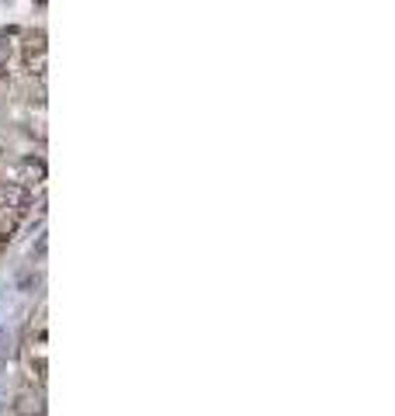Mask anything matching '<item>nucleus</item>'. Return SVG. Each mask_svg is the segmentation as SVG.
<instances>
[{"instance_id": "f257e3e1", "label": "nucleus", "mask_w": 395, "mask_h": 416, "mask_svg": "<svg viewBox=\"0 0 395 416\" xmlns=\"http://www.w3.org/2000/svg\"><path fill=\"white\" fill-rule=\"evenodd\" d=\"M24 205H28V191H24L21 184H14V181L0 184V212H14V215H21Z\"/></svg>"}, {"instance_id": "f03ea898", "label": "nucleus", "mask_w": 395, "mask_h": 416, "mask_svg": "<svg viewBox=\"0 0 395 416\" xmlns=\"http://www.w3.org/2000/svg\"><path fill=\"white\" fill-rule=\"evenodd\" d=\"M38 181H45V163H42V160H21L14 184L24 188V184H38Z\"/></svg>"}, {"instance_id": "7ed1b4c3", "label": "nucleus", "mask_w": 395, "mask_h": 416, "mask_svg": "<svg viewBox=\"0 0 395 416\" xmlns=\"http://www.w3.org/2000/svg\"><path fill=\"white\" fill-rule=\"evenodd\" d=\"M17 229V215L14 212H0V243H7Z\"/></svg>"}, {"instance_id": "20e7f679", "label": "nucleus", "mask_w": 395, "mask_h": 416, "mask_svg": "<svg viewBox=\"0 0 395 416\" xmlns=\"http://www.w3.org/2000/svg\"><path fill=\"white\" fill-rule=\"evenodd\" d=\"M10 59V45H7V35H0V66H7Z\"/></svg>"}]
</instances>
